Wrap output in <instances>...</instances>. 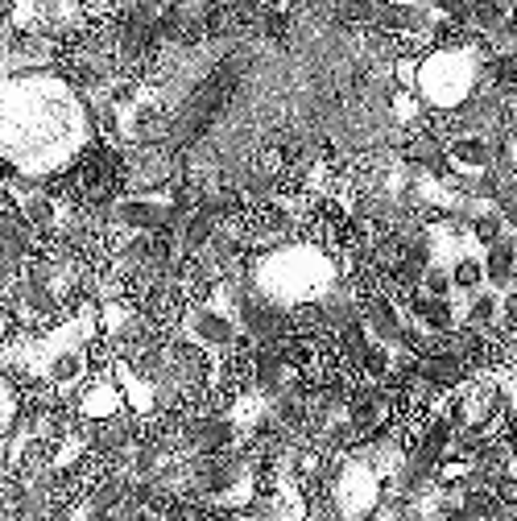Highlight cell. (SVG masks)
<instances>
[{
	"mask_svg": "<svg viewBox=\"0 0 517 521\" xmlns=\"http://www.w3.org/2000/svg\"><path fill=\"white\" fill-rule=\"evenodd\" d=\"M513 249H517V232H513Z\"/></svg>",
	"mask_w": 517,
	"mask_h": 521,
	"instance_id": "11",
	"label": "cell"
},
{
	"mask_svg": "<svg viewBox=\"0 0 517 521\" xmlns=\"http://www.w3.org/2000/svg\"><path fill=\"white\" fill-rule=\"evenodd\" d=\"M182 323H187L191 340H199L203 348H232V344L240 340L236 319L224 315V311H216V306H191Z\"/></svg>",
	"mask_w": 517,
	"mask_h": 521,
	"instance_id": "1",
	"label": "cell"
},
{
	"mask_svg": "<svg viewBox=\"0 0 517 521\" xmlns=\"http://www.w3.org/2000/svg\"><path fill=\"white\" fill-rule=\"evenodd\" d=\"M484 282H489L493 290L517 286V249H513V232L484 249Z\"/></svg>",
	"mask_w": 517,
	"mask_h": 521,
	"instance_id": "4",
	"label": "cell"
},
{
	"mask_svg": "<svg viewBox=\"0 0 517 521\" xmlns=\"http://www.w3.org/2000/svg\"><path fill=\"white\" fill-rule=\"evenodd\" d=\"M360 311H364V323H369V331H373L377 344H385V348H398V344H402L406 319H402V311H398V302H393V298L373 294V298L360 302Z\"/></svg>",
	"mask_w": 517,
	"mask_h": 521,
	"instance_id": "2",
	"label": "cell"
},
{
	"mask_svg": "<svg viewBox=\"0 0 517 521\" xmlns=\"http://www.w3.org/2000/svg\"><path fill=\"white\" fill-rule=\"evenodd\" d=\"M447 269H451V286H455V294H476V290L489 286V282H484V261L472 257V253L455 257Z\"/></svg>",
	"mask_w": 517,
	"mask_h": 521,
	"instance_id": "6",
	"label": "cell"
},
{
	"mask_svg": "<svg viewBox=\"0 0 517 521\" xmlns=\"http://www.w3.org/2000/svg\"><path fill=\"white\" fill-rule=\"evenodd\" d=\"M431 298H455V286H451V269L447 265H427V273H422V286Z\"/></svg>",
	"mask_w": 517,
	"mask_h": 521,
	"instance_id": "10",
	"label": "cell"
},
{
	"mask_svg": "<svg viewBox=\"0 0 517 521\" xmlns=\"http://www.w3.org/2000/svg\"><path fill=\"white\" fill-rule=\"evenodd\" d=\"M472 21L484 29V34H493L497 25L509 21V5L505 0H472Z\"/></svg>",
	"mask_w": 517,
	"mask_h": 521,
	"instance_id": "9",
	"label": "cell"
},
{
	"mask_svg": "<svg viewBox=\"0 0 517 521\" xmlns=\"http://www.w3.org/2000/svg\"><path fill=\"white\" fill-rule=\"evenodd\" d=\"M331 521H340V517H331Z\"/></svg>",
	"mask_w": 517,
	"mask_h": 521,
	"instance_id": "12",
	"label": "cell"
},
{
	"mask_svg": "<svg viewBox=\"0 0 517 521\" xmlns=\"http://www.w3.org/2000/svg\"><path fill=\"white\" fill-rule=\"evenodd\" d=\"M443 149H447V162L455 166V170H464V174H484L493 166V141L484 137V133H464V137H451V141H443Z\"/></svg>",
	"mask_w": 517,
	"mask_h": 521,
	"instance_id": "3",
	"label": "cell"
},
{
	"mask_svg": "<svg viewBox=\"0 0 517 521\" xmlns=\"http://www.w3.org/2000/svg\"><path fill=\"white\" fill-rule=\"evenodd\" d=\"M220 220L216 216H207V211H191L187 220H182V253H203L211 236H216Z\"/></svg>",
	"mask_w": 517,
	"mask_h": 521,
	"instance_id": "5",
	"label": "cell"
},
{
	"mask_svg": "<svg viewBox=\"0 0 517 521\" xmlns=\"http://www.w3.org/2000/svg\"><path fill=\"white\" fill-rule=\"evenodd\" d=\"M21 402H25L21 389H17L5 373H0V443H5V439L17 431V422H21Z\"/></svg>",
	"mask_w": 517,
	"mask_h": 521,
	"instance_id": "7",
	"label": "cell"
},
{
	"mask_svg": "<svg viewBox=\"0 0 517 521\" xmlns=\"http://www.w3.org/2000/svg\"><path fill=\"white\" fill-rule=\"evenodd\" d=\"M501 236H509V228H505V220H501V211H497V207L476 211V220H472V240H480L484 249H489V244H497Z\"/></svg>",
	"mask_w": 517,
	"mask_h": 521,
	"instance_id": "8",
	"label": "cell"
}]
</instances>
